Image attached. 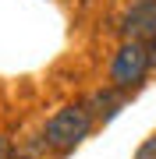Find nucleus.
Returning <instances> with one entry per match:
<instances>
[{
    "label": "nucleus",
    "mask_w": 156,
    "mask_h": 159,
    "mask_svg": "<svg viewBox=\"0 0 156 159\" xmlns=\"http://www.w3.org/2000/svg\"><path fill=\"white\" fill-rule=\"evenodd\" d=\"M92 127H96V117L89 113L85 102H68V106L53 110L46 117V124H43V148H50L57 156H68L92 134Z\"/></svg>",
    "instance_id": "obj_1"
},
{
    "label": "nucleus",
    "mask_w": 156,
    "mask_h": 159,
    "mask_svg": "<svg viewBox=\"0 0 156 159\" xmlns=\"http://www.w3.org/2000/svg\"><path fill=\"white\" fill-rule=\"evenodd\" d=\"M153 71V53L145 43H121L110 57V67H106V78L117 92H128V89H139Z\"/></svg>",
    "instance_id": "obj_2"
},
{
    "label": "nucleus",
    "mask_w": 156,
    "mask_h": 159,
    "mask_svg": "<svg viewBox=\"0 0 156 159\" xmlns=\"http://www.w3.org/2000/svg\"><path fill=\"white\" fill-rule=\"evenodd\" d=\"M121 43H156V0H128L117 18Z\"/></svg>",
    "instance_id": "obj_3"
},
{
    "label": "nucleus",
    "mask_w": 156,
    "mask_h": 159,
    "mask_svg": "<svg viewBox=\"0 0 156 159\" xmlns=\"http://www.w3.org/2000/svg\"><path fill=\"white\" fill-rule=\"evenodd\" d=\"M85 106H89V113H92L96 120H99V117H103V120H110V117L117 113V110L124 106V92H117L114 85H106V89H96L92 96L85 99Z\"/></svg>",
    "instance_id": "obj_4"
},
{
    "label": "nucleus",
    "mask_w": 156,
    "mask_h": 159,
    "mask_svg": "<svg viewBox=\"0 0 156 159\" xmlns=\"http://www.w3.org/2000/svg\"><path fill=\"white\" fill-rule=\"evenodd\" d=\"M135 159H156V131H153V134H149V138H145V142L139 145Z\"/></svg>",
    "instance_id": "obj_5"
},
{
    "label": "nucleus",
    "mask_w": 156,
    "mask_h": 159,
    "mask_svg": "<svg viewBox=\"0 0 156 159\" xmlns=\"http://www.w3.org/2000/svg\"><path fill=\"white\" fill-rule=\"evenodd\" d=\"M7 152H11V145H7V138L0 134V159H7Z\"/></svg>",
    "instance_id": "obj_6"
},
{
    "label": "nucleus",
    "mask_w": 156,
    "mask_h": 159,
    "mask_svg": "<svg viewBox=\"0 0 156 159\" xmlns=\"http://www.w3.org/2000/svg\"><path fill=\"white\" fill-rule=\"evenodd\" d=\"M149 53H153V71H156V43H149Z\"/></svg>",
    "instance_id": "obj_7"
}]
</instances>
